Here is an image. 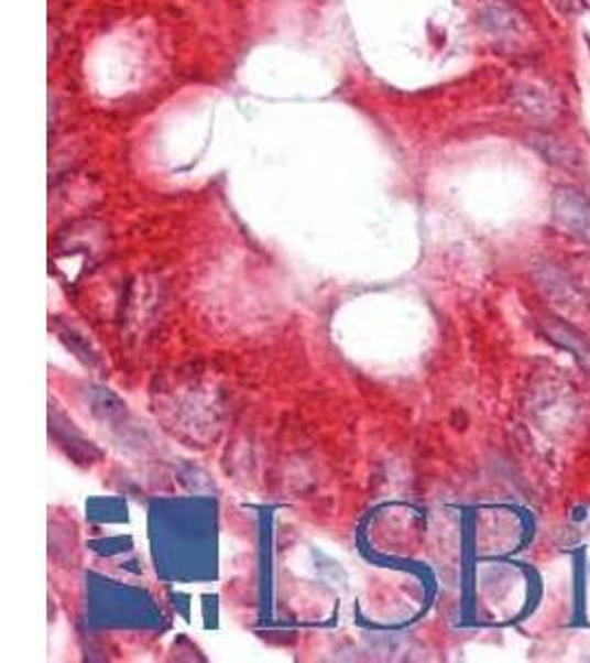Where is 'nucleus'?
<instances>
[{
  "mask_svg": "<svg viewBox=\"0 0 590 663\" xmlns=\"http://www.w3.org/2000/svg\"><path fill=\"white\" fill-rule=\"evenodd\" d=\"M550 3L561 12V14H579L583 10V0H550Z\"/></svg>",
  "mask_w": 590,
  "mask_h": 663,
  "instance_id": "423d86ee",
  "label": "nucleus"
},
{
  "mask_svg": "<svg viewBox=\"0 0 590 663\" xmlns=\"http://www.w3.org/2000/svg\"><path fill=\"white\" fill-rule=\"evenodd\" d=\"M553 219L568 232L588 237L590 235V204L581 191L572 186H559L553 193Z\"/></svg>",
  "mask_w": 590,
  "mask_h": 663,
  "instance_id": "7ed1b4c3",
  "label": "nucleus"
},
{
  "mask_svg": "<svg viewBox=\"0 0 590 663\" xmlns=\"http://www.w3.org/2000/svg\"><path fill=\"white\" fill-rule=\"evenodd\" d=\"M511 100L533 120H550L559 113V98L542 78H517L511 85Z\"/></svg>",
  "mask_w": 590,
  "mask_h": 663,
  "instance_id": "f03ea898",
  "label": "nucleus"
},
{
  "mask_svg": "<svg viewBox=\"0 0 590 663\" xmlns=\"http://www.w3.org/2000/svg\"><path fill=\"white\" fill-rule=\"evenodd\" d=\"M526 140L533 146V151H537L548 164L566 169V171H572L579 166V153L575 151V146H570L559 135L548 133V131H533V133H528Z\"/></svg>",
  "mask_w": 590,
  "mask_h": 663,
  "instance_id": "20e7f679",
  "label": "nucleus"
},
{
  "mask_svg": "<svg viewBox=\"0 0 590 663\" xmlns=\"http://www.w3.org/2000/svg\"><path fill=\"white\" fill-rule=\"evenodd\" d=\"M482 28L498 41L517 45L528 36L526 17L511 3V0H484L480 8Z\"/></svg>",
  "mask_w": 590,
  "mask_h": 663,
  "instance_id": "f257e3e1",
  "label": "nucleus"
},
{
  "mask_svg": "<svg viewBox=\"0 0 590 663\" xmlns=\"http://www.w3.org/2000/svg\"><path fill=\"white\" fill-rule=\"evenodd\" d=\"M544 332L548 335V339L559 346L561 350L570 352L581 368L590 370V346L588 341L579 335V332L570 325H566L564 320L559 318H546L544 320Z\"/></svg>",
  "mask_w": 590,
  "mask_h": 663,
  "instance_id": "39448f33",
  "label": "nucleus"
}]
</instances>
